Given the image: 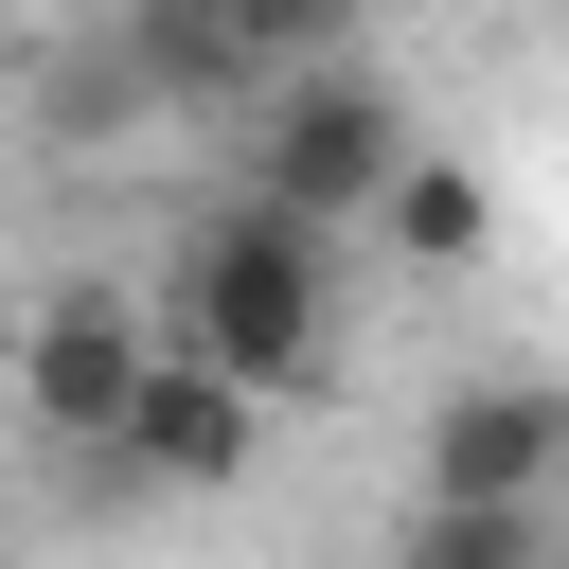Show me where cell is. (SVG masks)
<instances>
[{
    "label": "cell",
    "mask_w": 569,
    "mask_h": 569,
    "mask_svg": "<svg viewBox=\"0 0 569 569\" xmlns=\"http://www.w3.org/2000/svg\"><path fill=\"white\" fill-rule=\"evenodd\" d=\"M373 231H391L409 267H480V231H498V196H480V160H445V142H427V160L391 178V213H373Z\"/></svg>",
    "instance_id": "obj_6"
},
{
    "label": "cell",
    "mask_w": 569,
    "mask_h": 569,
    "mask_svg": "<svg viewBox=\"0 0 569 569\" xmlns=\"http://www.w3.org/2000/svg\"><path fill=\"white\" fill-rule=\"evenodd\" d=\"M142 373H160V302H142V284H107V267L36 284V302H18V338H0V391H18V427H53V445H124Z\"/></svg>",
    "instance_id": "obj_3"
},
{
    "label": "cell",
    "mask_w": 569,
    "mask_h": 569,
    "mask_svg": "<svg viewBox=\"0 0 569 569\" xmlns=\"http://www.w3.org/2000/svg\"><path fill=\"white\" fill-rule=\"evenodd\" d=\"M391 569H569V533H551V516H427V498H409Z\"/></svg>",
    "instance_id": "obj_7"
},
{
    "label": "cell",
    "mask_w": 569,
    "mask_h": 569,
    "mask_svg": "<svg viewBox=\"0 0 569 569\" xmlns=\"http://www.w3.org/2000/svg\"><path fill=\"white\" fill-rule=\"evenodd\" d=\"M409 160H427V142H409L391 71H356V53H320V71H284V89L249 107V196H267L284 231L391 213V178H409Z\"/></svg>",
    "instance_id": "obj_2"
},
{
    "label": "cell",
    "mask_w": 569,
    "mask_h": 569,
    "mask_svg": "<svg viewBox=\"0 0 569 569\" xmlns=\"http://www.w3.org/2000/svg\"><path fill=\"white\" fill-rule=\"evenodd\" d=\"M551 480H569V391L551 373H480V391H445L427 409V516H551Z\"/></svg>",
    "instance_id": "obj_4"
},
{
    "label": "cell",
    "mask_w": 569,
    "mask_h": 569,
    "mask_svg": "<svg viewBox=\"0 0 569 569\" xmlns=\"http://www.w3.org/2000/svg\"><path fill=\"white\" fill-rule=\"evenodd\" d=\"M160 338H196L231 391H320V356H338V284H320V231H284L267 196H231L196 249H178V284H160Z\"/></svg>",
    "instance_id": "obj_1"
},
{
    "label": "cell",
    "mask_w": 569,
    "mask_h": 569,
    "mask_svg": "<svg viewBox=\"0 0 569 569\" xmlns=\"http://www.w3.org/2000/svg\"><path fill=\"white\" fill-rule=\"evenodd\" d=\"M18 53H36V18H18V0H0V71H18Z\"/></svg>",
    "instance_id": "obj_8"
},
{
    "label": "cell",
    "mask_w": 569,
    "mask_h": 569,
    "mask_svg": "<svg viewBox=\"0 0 569 569\" xmlns=\"http://www.w3.org/2000/svg\"><path fill=\"white\" fill-rule=\"evenodd\" d=\"M249 445H267V391H231L196 338H160V373H142V409H124V445H107V462H142V480L213 498V480H249Z\"/></svg>",
    "instance_id": "obj_5"
}]
</instances>
